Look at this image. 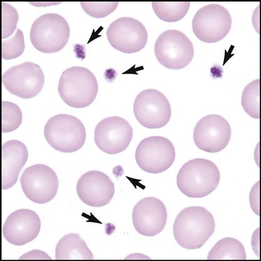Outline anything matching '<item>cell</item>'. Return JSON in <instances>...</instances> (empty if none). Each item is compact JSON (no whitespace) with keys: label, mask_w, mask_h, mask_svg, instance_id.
I'll list each match as a JSON object with an SVG mask.
<instances>
[{"label":"cell","mask_w":261,"mask_h":261,"mask_svg":"<svg viewBox=\"0 0 261 261\" xmlns=\"http://www.w3.org/2000/svg\"><path fill=\"white\" fill-rule=\"evenodd\" d=\"M216 222L207 209L189 206L179 212L173 225V235L183 248H201L213 234Z\"/></svg>","instance_id":"obj_1"},{"label":"cell","mask_w":261,"mask_h":261,"mask_svg":"<svg viewBox=\"0 0 261 261\" xmlns=\"http://www.w3.org/2000/svg\"><path fill=\"white\" fill-rule=\"evenodd\" d=\"M220 173L210 160L196 159L184 164L178 173L176 182L180 191L190 198H202L218 187Z\"/></svg>","instance_id":"obj_2"},{"label":"cell","mask_w":261,"mask_h":261,"mask_svg":"<svg viewBox=\"0 0 261 261\" xmlns=\"http://www.w3.org/2000/svg\"><path fill=\"white\" fill-rule=\"evenodd\" d=\"M58 90L65 104L74 108H84L96 99L98 83L91 70L83 67H72L62 73Z\"/></svg>","instance_id":"obj_3"},{"label":"cell","mask_w":261,"mask_h":261,"mask_svg":"<svg viewBox=\"0 0 261 261\" xmlns=\"http://www.w3.org/2000/svg\"><path fill=\"white\" fill-rule=\"evenodd\" d=\"M44 136L49 145L63 153L80 150L86 140L83 122L68 114H58L49 119L44 127Z\"/></svg>","instance_id":"obj_4"},{"label":"cell","mask_w":261,"mask_h":261,"mask_svg":"<svg viewBox=\"0 0 261 261\" xmlns=\"http://www.w3.org/2000/svg\"><path fill=\"white\" fill-rule=\"evenodd\" d=\"M70 32L69 24L63 16L47 13L33 23L31 40L34 47L41 53H58L67 45Z\"/></svg>","instance_id":"obj_5"},{"label":"cell","mask_w":261,"mask_h":261,"mask_svg":"<svg viewBox=\"0 0 261 261\" xmlns=\"http://www.w3.org/2000/svg\"><path fill=\"white\" fill-rule=\"evenodd\" d=\"M158 61L167 69H184L192 62L194 48L186 35L176 30H168L158 38L154 45Z\"/></svg>","instance_id":"obj_6"},{"label":"cell","mask_w":261,"mask_h":261,"mask_svg":"<svg viewBox=\"0 0 261 261\" xmlns=\"http://www.w3.org/2000/svg\"><path fill=\"white\" fill-rule=\"evenodd\" d=\"M232 27V18L222 5L211 4L200 8L192 21L196 37L202 42L216 43L224 39Z\"/></svg>","instance_id":"obj_7"},{"label":"cell","mask_w":261,"mask_h":261,"mask_svg":"<svg viewBox=\"0 0 261 261\" xmlns=\"http://www.w3.org/2000/svg\"><path fill=\"white\" fill-rule=\"evenodd\" d=\"M175 149L168 139L151 137L144 139L136 150V161L143 171L160 173L167 170L175 161Z\"/></svg>","instance_id":"obj_8"},{"label":"cell","mask_w":261,"mask_h":261,"mask_svg":"<svg viewBox=\"0 0 261 261\" xmlns=\"http://www.w3.org/2000/svg\"><path fill=\"white\" fill-rule=\"evenodd\" d=\"M135 116L143 126L158 129L170 121L171 108L164 94L156 89H146L136 98L133 106Z\"/></svg>","instance_id":"obj_9"},{"label":"cell","mask_w":261,"mask_h":261,"mask_svg":"<svg viewBox=\"0 0 261 261\" xmlns=\"http://www.w3.org/2000/svg\"><path fill=\"white\" fill-rule=\"evenodd\" d=\"M2 83L11 94L29 99L42 91L45 77L39 65L27 62L7 70L2 75Z\"/></svg>","instance_id":"obj_10"},{"label":"cell","mask_w":261,"mask_h":261,"mask_svg":"<svg viewBox=\"0 0 261 261\" xmlns=\"http://www.w3.org/2000/svg\"><path fill=\"white\" fill-rule=\"evenodd\" d=\"M20 184L27 197L39 204L54 199L59 189V179L55 171L43 164L26 168L21 176Z\"/></svg>","instance_id":"obj_11"},{"label":"cell","mask_w":261,"mask_h":261,"mask_svg":"<svg viewBox=\"0 0 261 261\" xmlns=\"http://www.w3.org/2000/svg\"><path fill=\"white\" fill-rule=\"evenodd\" d=\"M106 34L113 47L126 54L138 53L145 47L148 41L145 26L130 17L117 19L108 27Z\"/></svg>","instance_id":"obj_12"},{"label":"cell","mask_w":261,"mask_h":261,"mask_svg":"<svg viewBox=\"0 0 261 261\" xmlns=\"http://www.w3.org/2000/svg\"><path fill=\"white\" fill-rule=\"evenodd\" d=\"M132 126L126 119L118 116L109 117L97 124L94 132L96 145L109 154L126 150L133 138Z\"/></svg>","instance_id":"obj_13"},{"label":"cell","mask_w":261,"mask_h":261,"mask_svg":"<svg viewBox=\"0 0 261 261\" xmlns=\"http://www.w3.org/2000/svg\"><path fill=\"white\" fill-rule=\"evenodd\" d=\"M231 135V127L226 119L212 114L198 122L194 129V140L201 150L214 153L226 148Z\"/></svg>","instance_id":"obj_14"},{"label":"cell","mask_w":261,"mask_h":261,"mask_svg":"<svg viewBox=\"0 0 261 261\" xmlns=\"http://www.w3.org/2000/svg\"><path fill=\"white\" fill-rule=\"evenodd\" d=\"M132 216L133 225L138 233L153 237L164 229L167 211L162 201L154 197H146L136 204Z\"/></svg>","instance_id":"obj_15"},{"label":"cell","mask_w":261,"mask_h":261,"mask_svg":"<svg viewBox=\"0 0 261 261\" xmlns=\"http://www.w3.org/2000/svg\"><path fill=\"white\" fill-rule=\"evenodd\" d=\"M77 193L81 201L93 207L110 203L115 193L111 178L100 171H89L79 179Z\"/></svg>","instance_id":"obj_16"},{"label":"cell","mask_w":261,"mask_h":261,"mask_svg":"<svg viewBox=\"0 0 261 261\" xmlns=\"http://www.w3.org/2000/svg\"><path fill=\"white\" fill-rule=\"evenodd\" d=\"M40 228V219L34 211L20 209L7 217L3 227V235L8 243L23 246L37 238Z\"/></svg>","instance_id":"obj_17"},{"label":"cell","mask_w":261,"mask_h":261,"mask_svg":"<svg viewBox=\"0 0 261 261\" xmlns=\"http://www.w3.org/2000/svg\"><path fill=\"white\" fill-rule=\"evenodd\" d=\"M29 152L22 142L11 140L2 145V189L14 186L28 160Z\"/></svg>","instance_id":"obj_18"},{"label":"cell","mask_w":261,"mask_h":261,"mask_svg":"<svg viewBox=\"0 0 261 261\" xmlns=\"http://www.w3.org/2000/svg\"><path fill=\"white\" fill-rule=\"evenodd\" d=\"M57 260H92L94 255L86 242L77 233L65 235L57 243L56 248Z\"/></svg>","instance_id":"obj_19"},{"label":"cell","mask_w":261,"mask_h":261,"mask_svg":"<svg viewBox=\"0 0 261 261\" xmlns=\"http://www.w3.org/2000/svg\"><path fill=\"white\" fill-rule=\"evenodd\" d=\"M207 259L246 260L247 256L246 250L240 241L234 238H226L215 245L209 252Z\"/></svg>","instance_id":"obj_20"},{"label":"cell","mask_w":261,"mask_h":261,"mask_svg":"<svg viewBox=\"0 0 261 261\" xmlns=\"http://www.w3.org/2000/svg\"><path fill=\"white\" fill-rule=\"evenodd\" d=\"M190 6V2H153L155 14L167 22H175L187 15Z\"/></svg>","instance_id":"obj_21"},{"label":"cell","mask_w":261,"mask_h":261,"mask_svg":"<svg viewBox=\"0 0 261 261\" xmlns=\"http://www.w3.org/2000/svg\"><path fill=\"white\" fill-rule=\"evenodd\" d=\"M245 112L254 119L260 118V80L251 82L245 88L241 100Z\"/></svg>","instance_id":"obj_22"},{"label":"cell","mask_w":261,"mask_h":261,"mask_svg":"<svg viewBox=\"0 0 261 261\" xmlns=\"http://www.w3.org/2000/svg\"><path fill=\"white\" fill-rule=\"evenodd\" d=\"M20 108L14 103L2 102V132L10 133L18 128L22 121Z\"/></svg>","instance_id":"obj_23"},{"label":"cell","mask_w":261,"mask_h":261,"mask_svg":"<svg viewBox=\"0 0 261 261\" xmlns=\"http://www.w3.org/2000/svg\"><path fill=\"white\" fill-rule=\"evenodd\" d=\"M24 47L23 33L17 29L11 39L2 40V58L7 61L17 58L23 53Z\"/></svg>","instance_id":"obj_24"},{"label":"cell","mask_w":261,"mask_h":261,"mask_svg":"<svg viewBox=\"0 0 261 261\" xmlns=\"http://www.w3.org/2000/svg\"><path fill=\"white\" fill-rule=\"evenodd\" d=\"M18 21L15 8L7 3H2V39H6L15 32Z\"/></svg>","instance_id":"obj_25"},{"label":"cell","mask_w":261,"mask_h":261,"mask_svg":"<svg viewBox=\"0 0 261 261\" xmlns=\"http://www.w3.org/2000/svg\"><path fill=\"white\" fill-rule=\"evenodd\" d=\"M84 12L92 17L101 18L113 13L118 6V2H81Z\"/></svg>","instance_id":"obj_26"},{"label":"cell","mask_w":261,"mask_h":261,"mask_svg":"<svg viewBox=\"0 0 261 261\" xmlns=\"http://www.w3.org/2000/svg\"><path fill=\"white\" fill-rule=\"evenodd\" d=\"M250 203L252 210L259 216V181L255 185L250 193Z\"/></svg>","instance_id":"obj_27"},{"label":"cell","mask_w":261,"mask_h":261,"mask_svg":"<svg viewBox=\"0 0 261 261\" xmlns=\"http://www.w3.org/2000/svg\"><path fill=\"white\" fill-rule=\"evenodd\" d=\"M51 259L48 255L44 252L42 251H38V250H34L31 252L27 253L24 254L20 259Z\"/></svg>","instance_id":"obj_28"}]
</instances>
